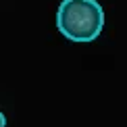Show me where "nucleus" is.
<instances>
[{
  "label": "nucleus",
  "instance_id": "f03ea898",
  "mask_svg": "<svg viewBox=\"0 0 127 127\" xmlns=\"http://www.w3.org/2000/svg\"><path fill=\"white\" fill-rule=\"evenodd\" d=\"M0 127H6V119H4V113L0 110Z\"/></svg>",
  "mask_w": 127,
  "mask_h": 127
},
{
  "label": "nucleus",
  "instance_id": "f257e3e1",
  "mask_svg": "<svg viewBox=\"0 0 127 127\" xmlns=\"http://www.w3.org/2000/svg\"><path fill=\"white\" fill-rule=\"evenodd\" d=\"M56 27L71 42H94L104 27L102 4L98 0H63L56 10Z\"/></svg>",
  "mask_w": 127,
  "mask_h": 127
}]
</instances>
